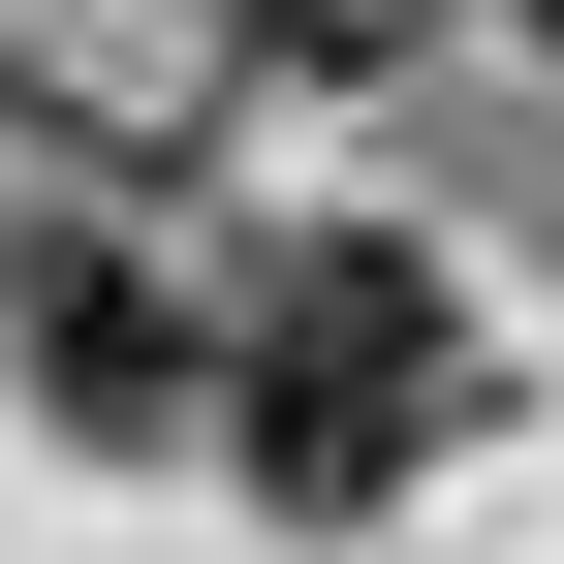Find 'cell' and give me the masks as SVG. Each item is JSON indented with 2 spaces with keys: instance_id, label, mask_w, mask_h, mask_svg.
Listing matches in <instances>:
<instances>
[{
  "instance_id": "1",
  "label": "cell",
  "mask_w": 564,
  "mask_h": 564,
  "mask_svg": "<svg viewBox=\"0 0 564 564\" xmlns=\"http://www.w3.org/2000/svg\"><path fill=\"white\" fill-rule=\"evenodd\" d=\"M220 440H251V502H408V470L470 440V314H440V251H377V220H314V251H251L220 282Z\"/></svg>"
},
{
  "instance_id": "2",
  "label": "cell",
  "mask_w": 564,
  "mask_h": 564,
  "mask_svg": "<svg viewBox=\"0 0 564 564\" xmlns=\"http://www.w3.org/2000/svg\"><path fill=\"white\" fill-rule=\"evenodd\" d=\"M220 345H251V314H188L126 220H63L32 282H0V377H32L63 440H220Z\"/></svg>"
},
{
  "instance_id": "3",
  "label": "cell",
  "mask_w": 564,
  "mask_h": 564,
  "mask_svg": "<svg viewBox=\"0 0 564 564\" xmlns=\"http://www.w3.org/2000/svg\"><path fill=\"white\" fill-rule=\"evenodd\" d=\"M408 32H440V0H282V63H408Z\"/></svg>"
}]
</instances>
